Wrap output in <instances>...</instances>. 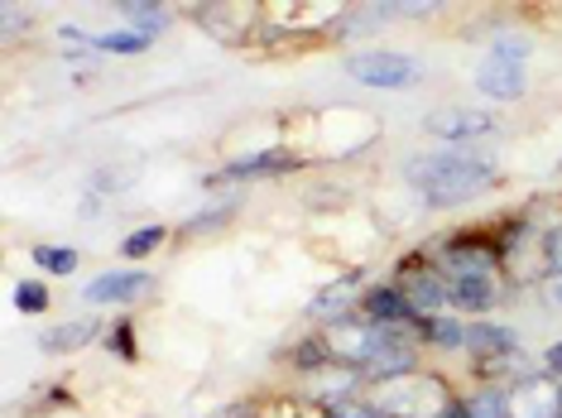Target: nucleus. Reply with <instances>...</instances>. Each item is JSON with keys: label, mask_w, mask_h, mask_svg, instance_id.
<instances>
[{"label": "nucleus", "mask_w": 562, "mask_h": 418, "mask_svg": "<svg viewBox=\"0 0 562 418\" xmlns=\"http://www.w3.org/2000/svg\"><path fill=\"white\" fill-rule=\"evenodd\" d=\"M404 183L418 188V197L432 207H462V202L491 193L501 183V169L491 159L462 155V149H438V155L404 159Z\"/></svg>", "instance_id": "nucleus-1"}, {"label": "nucleus", "mask_w": 562, "mask_h": 418, "mask_svg": "<svg viewBox=\"0 0 562 418\" xmlns=\"http://www.w3.org/2000/svg\"><path fill=\"white\" fill-rule=\"evenodd\" d=\"M347 72L361 87H375V92H400V87H414L424 78L408 54H394V48H366V54H351L347 58Z\"/></svg>", "instance_id": "nucleus-2"}, {"label": "nucleus", "mask_w": 562, "mask_h": 418, "mask_svg": "<svg viewBox=\"0 0 562 418\" xmlns=\"http://www.w3.org/2000/svg\"><path fill=\"white\" fill-rule=\"evenodd\" d=\"M424 131L432 139H447V145H467V139H485L501 131V121L481 106H432L424 116Z\"/></svg>", "instance_id": "nucleus-3"}, {"label": "nucleus", "mask_w": 562, "mask_h": 418, "mask_svg": "<svg viewBox=\"0 0 562 418\" xmlns=\"http://www.w3.org/2000/svg\"><path fill=\"white\" fill-rule=\"evenodd\" d=\"M394 289L404 294L408 303V313H414V323L418 318H438V313L447 308V274L438 270V264H408V270L394 279Z\"/></svg>", "instance_id": "nucleus-4"}, {"label": "nucleus", "mask_w": 562, "mask_h": 418, "mask_svg": "<svg viewBox=\"0 0 562 418\" xmlns=\"http://www.w3.org/2000/svg\"><path fill=\"white\" fill-rule=\"evenodd\" d=\"M476 92L485 101H501V106H509V101H519L524 92H529V68H519V63H505V58H491L485 54L476 63Z\"/></svg>", "instance_id": "nucleus-5"}, {"label": "nucleus", "mask_w": 562, "mask_h": 418, "mask_svg": "<svg viewBox=\"0 0 562 418\" xmlns=\"http://www.w3.org/2000/svg\"><path fill=\"white\" fill-rule=\"evenodd\" d=\"M509 414L515 418H558L562 414V389L548 375H519V385L509 389Z\"/></svg>", "instance_id": "nucleus-6"}, {"label": "nucleus", "mask_w": 562, "mask_h": 418, "mask_svg": "<svg viewBox=\"0 0 562 418\" xmlns=\"http://www.w3.org/2000/svg\"><path fill=\"white\" fill-rule=\"evenodd\" d=\"M155 289V274L145 270H111V274H97L92 284L82 289L87 303H135Z\"/></svg>", "instance_id": "nucleus-7"}, {"label": "nucleus", "mask_w": 562, "mask_h": 418, "mask_svg": "<svg viewBox=\"0 0 562 418\" xmlns=\"http://www.w3.org/2000/svg\"><path fill=\"white\" fill-rule=\"evenodd\" d=\"M467 351L476 361H505V357H519V337L501 323H471L467 327Z\"/></svg>", "instance_id": "nucleus-8"}, {"label": "nucleus", "mask_w": 562, "mask_h": 418, "mask_svg": "<svg viewBox=\"0 0 562 418\" xmlns=\"http://www.w3.org/2000/svg\"><path fill=\"white\" fill-rule=\"evenodd\" d=\"M404 375H418V347L414 341H390V347L366 365L370 385H394V380H404Z\"/></svg>", "instance_id": "nucleus-9"}, {"label": "nucleus", "mask_w": 562, "mask_h": 418, "mask_svg": "<svg viewBox=\"0 0 562 418\" xmlns=\"http://www.w3.org/2000/svg\"><path fill=\"white\" fill-rule=\"evenodd\" d=\"M501 298V279H447V308L457 313H491Z\"/></svg>", "instance_id": "nucleus-10"}, {"label": "nucleus", "mask_w": 562, "mask_h": 418, "mask_svg": "<svg viewBox=\"0 0 562 418\" xmlns=\"http://www.w3.org/2000/svg\"><path fill=\"white\" fill-rule=\"evenodd\" d=\"M361 289H356V279H337V284H327L323 294H317L313 303H308V313L317 323H341V318H351V308H361Z\"/></svg>", "instance_id": "nucleus-11"}, {"label": "nucleus", "mask_w": 562, "mask_h": 418, "mask_svg": "<svg viewBox=\"0 0 562 418\" xmlns=\"http://www.w3.org/2000/svg\"><path fill=\"white\" fill-rule=\"evenodd\" d=\"M361 313H366L370 323H385V327H394V323H414V313H408V303H404V294H400L394 284H375V289H366Z\"/></svg>", "instance_id": "nucleus-12"}, {"label": "nucleus", "mask_w": 562, "mask_h": 418, "mask_svg": "<svg viewBox=\"0 0 562 418\" xmlns=\"http://www.w3.org/2000/svg\"><path fill=\"white\" fill-rule=\"evenodd\" d=\"M293 163H299V159L284 155V149H265V155H250V159L226 163L222 179H279V173H289Z\"/></svg>", "instance_id": "nucleus-13"}, {"label": "nucleus", "mask_w": 562, "mask_h": 418, "mask_svg": "<svg viewBox=\"0 0 562 418\" xmlns=\"http://www.w3.org/2000/svg\"><path fill=\"white\" fill-rule=\"evenodd\" d=\"M414 332H418V341H428V347H442V351L467 347V323L442 318V313H438V318H418Z\"/></svg>", "instance_id": "nucleus-14"}, {"label": "nucleus", "mask_w": 562, "mask_h": 418, "mask_svg": "<svg viewBox=\"0 0 562 418\" xmlns=\"http://www.w3.org/2000/svg\"><path fill=\"white\" fill-rule=\"evenodd\" d=\"M289 365L299 371L303 380L317 375V371H327V365H337L331 361V351H327V341L323 332H313V337H303V341H293V351H289Z\"/></svg>", "instance_id": "nucleus-15"}, {"label": "nucleus", "mask_w": 562, "mask_h": 418, "mask_svg": "<svg viewBox=\"0 0 562 418\" xmlns=\"http://www.w3.org/2000/svg\"><path fill=\"white\" fill-rule=\"evenodd\" d=\"M125 24H131V34H139V39H155V34H164L173 24V10L169 5H121Z\"/></svg>", "instance_id": "nucleus-16"}, {"label": "nucleus", "mask_w": 562, "mask_h": 418, "mask_svg": "<svg viewBox=\"0 0 562 418\" xmlns=\"http://www.w3.org/2000/svg\"><path fill=\"white\" fill-rule=\"evenodd\" d=\"M462 414H467V418H515V414H509V389H505V385L476 389V395L462 399Z\"/></svg>", "instance_id": "nucleus-17"}, {"label": "nucleus", "mask_w": 562, "mask_h": 418, "mask_svg": "<svg viewBox=\"0 0 562 418\" xmlns=\"http://www.w3.org/2000/svg\"><path fill=\"white\" fill-rule=\"evenodd\" d=\"M164 240H169V226H139V231H131L121 240V256L125 260H145V256H155Z\"/></svg>", "instance_id": "nucleus-18"}, {"label": "nucleus", "mask_w": 562, "mask_h": 418, "mask_svg": "<svg viewBox=\"0 0 562 418\" xmlns=\"http://www.w3.org/2000/svg\"><path fill=\"white\" fill-rule=\"evenodd\" d=\"M30 256L48 274H72V270H78V250H68V246H34Z\"/></svg>", "instance_id": "nucleus-19"}, {"label": "nucleus", "mask_w": 562, "mask_h": 418, "mask_svg": "<svg viewBox=\"0 0 562 418\" xmlns=\"http://www.w3.org/2000/svg\"><path fill=\"white\" fill-rule=\"evenodd\" d=\"M92 48H101V54H121V58H135V54H145L149 39H139V34L131 30H121V34H97Z\"/></svg>", "instance_id": "nucleus-20"}, {"label": "nucleus", "mask_w": 562, "mask_h": 418, "mask_svg": "<svg viewBox=\"0 0 562 418\" xmlns=\"http://www.w3.org/2000/svg\"><path fill=\"white\" fill-rule=\"evenodd\" d=\"M539 274L562 279V222L553 231H543V240H539Z\"/></svg>", "instance_id": "nucleus-21"}, {"label": "nucleus", "mask_w": 562, "mask_h": 418, "mask_svg": "<svg viewBox=\"0 0 562 418\" xmlns=\"http://www.w3.org/2000/svg\"><path fill=\"white\" fill-rule=\"evenodd\" d=\"M92 337H97V323L63 327V332H48V337H44V351H72V347H87Z\"/></svg>", "instance_id": "nucleus-22"}, {"label": "nucleus", "mask_w": 562, "mask_h": 418, "mask_svg": "<svg viewBox=\"0 0 562 418\" xmlns=\"http://www.w3.org/2000/svg\"><path fill=\"white\" fill-rule=\"evenodd\" d=\"M323 418H385V414H380V404H366L351 395V399H327Z\"/></svg>", "instance_id": "nucleus-23"}, {"label": "nucleus", "mask_w": 562, "mask_h": 418, "mask_svg": "<svg viewBox=\"0 0 562 418\" xmlns=\"http://www.w3.org/2000/svg\"><path fill=\"white\" fill-rule=\"evenodd\" d=\"M529 54H533V44L529 39H519V34H495L491 39V58H505V63H529Z\"/></svg>", "instance_id": "nucleus-24"}, {"label": "nucleus", "mask_w": 562, "mask_h": 418, "mask_svg": "<svg viewBox=\"0 0 562 418\" xmlns=\"http://www.w3.org/2000/svg\"><path fill=\"white\" fill-rule=\"evenodd\" d=\"M15 308H20V313H44V308H48V289L40 284V279L20 284V289H15Z\"/></svg>", "instance_id": "nucleus-25"}, {"label": "nucleus", "mask_w": 562, "mask_h": 418, "mask_svg": "<svg viewBox=\"0 0 562 418\" xmlns=\"http://www.w3.org/2000/svg\"><path fill=\"white\" fill-rule=\"evenodd\" d=\"M543 375L548 380H562V341H553V347L543 351Z\"/></svg>", "instance_id": "nucleus-26"}, {"label": "nucleus", "mask_w": 562, "mask_h": 418, "mask_svg": "<svg viewBox=\"0 0 562 418\" xmlns=\"http://www.w3.org/2000/svg\"><path fill=\"white\" fill-rule=\"evenodd\" d=\"M553 294H558V303H562V279H558V284H553Z\"/></svg>", "instance_id": "nucleus-27"}, {"label": "nucleus", "mask_w": 562, "mask_h": 418, "mask_svg": "<svg viewBox=\"0 0 562 418\" xmlns=\"http://www.w3.org/2000/svg\"><path fill=\"white\" fill-rule=\"evenodd\" d=\"M558 418H562V414H558Z\"/></svg>", "instance_id": "nucleus-28"}]
</instances>
